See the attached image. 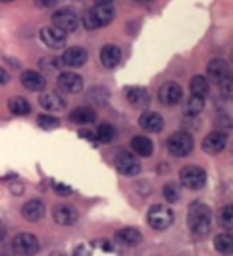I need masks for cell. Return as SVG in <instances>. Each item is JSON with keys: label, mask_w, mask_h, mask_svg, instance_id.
Listing matches in <instances>:
<instances>
[{"label": "cell", "mask_w": 233, "mask_h": 256, "mask_svg": "<svg viewBox=\"0 0 233 256\" xmlns=\"http://www.w3.org/2000/svg\"><path fill=\"white\" fill-rule=\"evenodd\" d=\"M187 222L190 230L197 236H205L211 228V210L203 202H194L189 208Z\"/></svg>", "instance_id": "1"}, {"label": "cell", "mask_w": 233, "mask_h": 256, "mask_svg": "<svg viewBox=\"0 0 233 256\" xmlns=\"http://www.w3.org/2000/svg\"><path fill=\"white\" fill-rule=\"evenodd\" d=\"M115 18V10L110 4H96L83 14V26L88 30H96L110 24Z\"/></svg>", "instance_id": "2"}, {"label": "cell", "mask_w": 233, "mask_h": 256, "mask_svg": "<svg viewBox=\"0 0 233 256\" xmlns=\"http://www.w3.org/2000/svg\"><path fill=\"white\" fill-rule=\"evenodd\" d=\"M147 222L152 229L165 230L174 222V213L166 205H154L147 213Z\"/></svg>", "instance_id": "3"}, {"label": "cell", "mask_w": 233, "mask_h": 256, "mask_svg": "<svg viewBox=\"0 0 233 256\" xmlns=\"http://www.w3.org/2000/svg\"><path fill=\"white\" fill-rule=\"evenodd\" d=\"M179 180L184 188H187L190 190H198L205 188V184H206V172L202 166L189 165V166H184L181 170Z\"/></svg>", "instance_id": "4"}, {"label": "cell", "mask_w": 233, "mask_h": 256, "mask_svg": "<svg viewBox=\"0 0 233 256\" xmlns=\"http://www.w3.org/2000/svg\"><path fill=\"white\" fill-rule=\"evenodd\" d=\"M194 149V138L186 132H178L168 138V150L174 157H186Z\"/></svg>", "instance_id": "5"}, {"label": "cell", "mask_w": 233, "mask_h": 256, "mask_svg": "<svg viewBox=\"0 0 233 256\" xmlns=\"http://www.w3.org/2000/svg\"><path fill=\"white\" fill-rule=\"evenodd\" d=\"M51 21L54 24V28L62 30L64 34L74 32L78 28V24H80V20H78L77 13L69 10V8H62V10L54 12V14L51 16Z\"/></svg>", "instance_id": "6"}, {"label": "cell", "mask_w": 233, "mask_h": 256, "mask_svg": "<svg viewBox=\"0 0 233 256\" xmlns=\"http://www.w3.org/2000/svg\"><path fill=\"white\" fill-rule=\"evenodd\" d=\"M38 240L35 236L21 232L13 238V250L18 256H34L38 252Z\"/></svg>", "instance_id": "7"}, {"label": "cell", "mask_w": 233, "mask_h": 256, "mask_svg": "<svg viewBox=\"0 0 233 256\" xmlns=\"http://www.w3.org/2000/svg\"><path fill=\"white\" fill-rule=\"evenodd\" d=\"M115 168L118 170V173L125 176H136L141 172V164L133 154L122 150L115 158Z\"/></svg>", "instance_id": "8"}, {"label": "cell", "mask_w": 233, "mask_h": 256, "mask_svg": "<svg viewBox=\"0 0 233 256\" xmlns=\"http://www.w3.org/2000/svg\"><path fill=\"white\" fill-rule=\"evenodd\" d=\"M208 80H211L213 84H218L221 85L224 80L230 77V68L226 60H221V58H214L208 62Z\"/></svg>", "instance_id": "9"}, {"label": "cell", "mask_w": 233, "mask_h": 256, "mask_svg": "<svg viewBox=\"0 0 233 256\" xmlns=\"http://www.w3.org/2000/svg\"><path fill=\"white\" fill-rule=\"evenodd\" d=\"M58 86L64 93L77 94L83 90V78L75 72H61L58 76Z\"/></svg>", "instance_id": "10"}, {"label": "cell", "mask_w": 233, "mask_h": 256, "mask_svg": "<svg viewBox=\"0 0 233 256\" xmlns=\"http://www.w3.org/2000/svg\"><path fill=\"white\" fill-rule=\"evenodd\" d=\"M227 133L222 132V130H218V132H213L208 136H205L203 140V144L202 148L206 154H219L227 146Z\"/></svg>", "instance_id": "11"}, {"label": "cell", "mask_w": 233, "mask_h": 256, "mask_svg": "<svg viewBox=\"0 0 233 256\" xmlns=\"http://www.w3.org/2000/svg\"><path fill=\"white\" fill-rule=\"evenodd\" d=\"M182 86L176 82H166L160 86L158 90V100L162 101L165 106H174L182 100Z\"/></svg>", "instance_id": "12"}, {"label": "cell", "mask_w": 233, "mask_h": 256, "mask_svg": "<svg viewBox=\"0 0 233 256\" xmlns=\"http://www.w3.org/2000/svg\"><path fill=\"white\" fill-rule=\"evenodd\" d=\"M61 61L64 66L69 68H82L88 61V52L82 46H70L62 53Z\"/></svg>", "instance_id": "13"}, {"label": "cell", "mask_w": 233, "mask_h": 256, "mask_svg": "<svg viewBox=\"0 0 233 256\" xmlns=\"http://www.w3.org/2000/svg\"><path fill=\"white\" fill-rule=\"evenodd\" d=\"M40 40L53 50H59L66 45V34L56 28H43L40 30Z\"/></svg>", "instance_id": "14"}, {"label": "cell", "mask_w": 233, "mask_h": 256, "mask_svg": "<svg viewBox=\"0 0 233 256\" xmlns=\"http://www.w3.org/2000/svg\"><path fill=\"white\" fill-rule=\"evenodd\" d=\"M53 220L54 222H58L59 226H72L78 220V213L74 206L70 205H56L53 208Z\"/></svg>", "instance_id": "15"}, {"label": "cell", "mask_w": 233, "mask_h": 256, "mask_svg": "<svg viewBox=\"0 0 233 256\" xmlns=\"http://www.w3.org/2000/svg\"><path fill=\"white\" fill-rule=\"evenodd\" d=\"M21 214L22 218L26 221H30V222H37L43 218L45 214V205L42 200L38 198H32L29 202H26L21 208Z\"/></svg>", "instance_id": "16"}, {"label": "cell", "mask_w": 233, "mask_h": 256, "mask_svg": "<svg viewBox=\"0 0 233 256\" xmlns=\"http://www.w3.org/2000/svg\"><path fill=\"white\" fill-rule=\"evenodd\" d=\"M21 85L29 92H42L46 86V80L35 70H24L21 74Z\"/></svg>", "instance_id": "17"}, {"label": "cell", "mask_w": 233, "mask_h": 256, "mask_svg": "<svg viewBox=\"0 0 233 256\" xmlns=\"http://www.w3.org/2000/svg\"><path fill=\"white\" fill-rule=\"evenodd\" d=\"M139 125L142 130H146L149 133H160L163 130L165 122L163 117L157 114V112H144L139 117Z\"/></svg>", "instance_id": "18"}, {"label": "cell", "mask_w": 233, "mask_h": 256, "mask_svg": "<svg viewBox=\"0 0 233 256\" xmlns=\"http://www.w3.org/2000/svg\"><path fill=\"white\" fill-rule=\"evenodd\" d=\"M101 62L104 68L114 69L122 61V50L117 45H104L101 48Z\"/></svg>", "instance_id": "19"}, {"label": "cell", "mask_w": 233, "mask_h": 256, "mask_svg": "<svg viewBox=\"0 0 233 256\" xmlns=\"http://www.w3.org/2000/svg\"><path fill=\"white\" fill-rule=\"evenodd\" d=\"M115 238H117V242L122 245L136 246L138 244H141L142 236H141V232L134 228H123L115 232Z\"/></svg>", "instance_id": "20"}, {"label": "cell", "mask_w": 233, "mask_h": 256, "mask_svg": "<svg viewBox=\"0 0 233 256\" xmlns=\"http://www.w3.org/2000/svg\"><path fill=\"white\" fill-rule=\"evenodd\" d=\"M126 100L134 108H146L150 102V96H149L147 90H144V88L133 86V88H128Z\"/></svg>", "instance_id": "21"}, {"label": "cell", "mask_w": 233, "mask_h": 256, "mask_svg": "<svg viewBox=\"0 0 233 256\" xmlns=\"http://www.w3.org/2000/svg\"><path fill=\"white\" fill-rule=\"evenodd\" d=\"M38 104L50 112H59L66 106V102H64L61 96L54 93H42L38 96Z\"/></svg>", "instance_id": "22"}, {"label": "cell", "mask_w": 233, "mask_h": 256, "mask_svg": "<svg viewBox=\"0 0 233 256\" xmlns=\"http://www.w3.org/2000/svg\"><path fill=\"white\" fill-rule=\"evenodd\" d=\"M131 149L141 157H150L154 152V144L147 138V136H134L131 140Z\"/></svg>", "instance_id": "23"}, {"label": "cell", "mask_w": 233, "mask_h": 256, "mask_svg": "<svg viewBox=\"0 0 233 256\" xmlns=\"http://www.w3.org/2000/svg\"><path fill=\"white\" fill-rule=\"evenodd\" d=\"M70 122L78 125H86L96 120V112L91 108H77L69 114Z\"/></svg>", "instance_id": "24"}, {"label": "cell", "mask_w": 233, "mask_h": 256, "mask_svg": "<svg viewBox=\"0 0 233 256\" xmlns=\"http://www.w3.org/2000/svg\"><path fill=\"white\" fill-rule=\"evenodd\" d=\"M190 92L192 96H198V98H206L208 93H210V84H208V78L203 76H195L190 80Z\"/></svg>", "instance_id": "25"}, {"label": "cell", "mask_w": 233, "mask_h": 256, "mask_svg": "<svg viewBox=\"0 0 233 256\" xmlns=\"http://www.w3.org/2000/svg\"><path fill=\"white\" fill-rule=\"evenodd\" d=\"M8 109L13 116H27L30 112V104L21 96H14V98L8 100Z\"/></svg>", "instance_id": "26"}, {"label": "cell", "mask_w": 233, "mask_h": 256, "mask_svg": "<svg viewBox=\"0 0 233 256\" xmlns=\"http://www.w3.org/2000/svg\"><path fill=\"white\" fill-rule=\"evenodd\" d=\"M214 246L221 254L230 256L233 253V238L230 234H219L214 237Z\"/></svg>", "instance_id": "27"}, {"label": "cell", "mask_w": 233, "mask_h": 256, "mask_svg": "<svg viewBox=\"0 0 233 256\" xmlns=\"http://www.w3.org/2000/svg\"><path fill=\"white\" fill-rule=\"evenodd\" d=\"M115 134H117V132H115L114 125L101 124L98 130H96V140L101 141V142H110V141H114Z\"/></svg>", "instance_id": "28"}, {"label": "cell", "mask_w": 233, "mask_h": 256, "mask_svg": "<svg viewBox=\"0 0 233 256\" xmlns=\"http://www.w3.org/2000/svg\"><path fill=\"white\" fill-rule=\"evenodd\" d=\"M205 108V100L203 98H198V96H192V98L187 101V108H186V112L189 116H198L200 112L203 110Z\"/></svg>", "instance_id": "29"}, {"label": "cell", "mask_w": 233, "mask_h": 256, "mask_svg": "<svg viewBox=\"0 0 233 256\" xmlns=\"http://www.w3.org/2000/svg\"><path fill=\"white\" fill-rule=\"evenodd\" d=\"M219 222H221V226L226 229L233 228V206L232 205H226L219 212Z\"/></svg>", "instance_id": "30"}, {"label": "cell", "mask_w": 233, "mask_h": 256, "mask_svg": "<svg viewBox=\"0 0 233 256\" xmlns=\"http://www.w3.org/2000/svg\"><path fill=\"white\" fill-rule=\"evenodd\" d=\"M37 124L43 128V130H54L56 126H59V118L50 114H40L37 117Z\"/></svg>", "instance_id": "31"}, {"label": "cell", "mask_w": 233, "mask_h": 256, "mask_svg": "<svg viewBox=\"0 0 233 256\" xmlns=\"http://www.w3.org/2000/svg\"><path fill=\"white\" fill-rule=\"evenodd\" d=\"M163 196L170 204H176L181 198V190H179L178 186H176V184L170 182V184H166V186L163 188Z\"/></svg>", "instance_id": "32"}, {"label": "cell", "mask_w": 233, "mask_h": 256, "mask_svg": "<svg viewBox=\"0 0 233 256\" xmlns=\"http://www.w3.org/2000/svg\"><path fill=\"white\" fill-rule=\"evenodd\" d=\"M38 66L46 72H54V70L61 69L64 64H62L61 58H43L38 62Z\"/></svg>", "instance_id": "33"}, {"label": "cell", "mask_w": 233, "mask_h": 256, "mask_svg": "<svg viewBox=\"0 0 233 256\" xmlns=\"http://www.w3.org/2000/svg\"><path fill=\"white\" fill-rule=\"evenodd\" d=\"M221 93L226 100H230V96H232V80H230V77L226 78L221 84Z\"/></svg>", "instance_id": "34"}, {"label": "cell", "mask_w": 233, "mask_h": 256, "mask_svg": "<svg viewBox=\"0 0 233 256\" xmlns=\"http://www.w3.org/2000/svg\"><path fill=\"white\" fill-rule=\"evenodd\" d=\"M53 188H54V190L58 192L59 196H69V194H72V189L69 186H64V184L56 182V184H53Z\"/></svg>", "instance_id": "35"}, {"label": "cell", "mask_w": 233, "mask_h": 256, "mask_svg": "<svg viewBox=\"0 0 233 256\" xmlns=\"http://www.w3.org/2000/svg\"><path fill=\"white\" fill-rule=\"evenodd\" d=\"M58 4V0H35V5L38 8H51Z\"/></svg>", "instance_id": "36"}, {"label": "cell", "mask_w": 233, "mask_h": 256, "mask_svg": "<svg viewBox=\"0 0 233 256\" xmlns=\"http://www.w3.org/2000/svg\"><path fill=\"white\" fill-rule=\"evenodd\" d=\"M72 256H91V253H90V250H88L86 246L78 245L74 250V254H72Z\"/></svg>", "instance_id": "37"}, {"label": "cell", "mask_w": 233, "mask_h": 256, "mask_svg": "<svg viewBox=\"0 0 233 256\" xmlns=\"http://www.w3.org/2000/svg\"><path fill=\"white\" fill-rule=\"evenodd\" d=\"M8 82H10V74L0 66V85H6Z\"/></svg>", "instance_id": "38"}, {"label": "cell", "mask_w": 233, "mask_h": 256, "mask_svg": "<svg viewBox=\"0 0 233 256\" xmlns=\"http://www.w3.org/2000/svg\"><path fill=\"white\" fill-rule=\"evenodd\" d=\"M78 136H82V138H86L90 141H96V133L90 132V130H80Z\"/></svg>", "instance_id": "39"}, {"label": "cell", "mask_w": 233, "mask_h": 256, "mask_svg": "<svg viewBox=\"0 0 233 256\" xmlns=\"http://www.w3.org/2000/svg\"><path fill=\"white\" fill-rule=\"evenodd\" d=\"M6 237V228H5V224L0 221V242Z\"/></svg>", "instance_id": "40"}, {"label": "cell", "mask_w": 233, "mask_h": 256, "mask_svg": "<svg viewBox=\"0 0 233 256\" xmlns=\"http://www.w3.org/2000/svg\"><path fill=\"white\" fill-rule=\"evenodd\" d=\"M96 4H112V0H94Z\"/></svg>", "instance_id": "41"}, {"label": "cell", "mask_w": 233, "mask_h": 256, "mask_svg": "<svg viewBox=\"0 0 233 256\" xmlns=\"http://www.w3.org/2000/svg\"><path fill=\"white\" fill-rule=\"evenodd\" d=\"M138 2H142V4H147V2H152V0H138Z\"/></svg>", "instance_id": "42"}, {"label": "cell", "mask_w": 233, "mask_h": 256, "mask_svg": "<svg viewBox=\"0 0 233 256\" xmlns=\"http://www.w3.org/2000/svg\"><path fill=\"white\" fill-rule=\"evenodd\" d=\"M2 2H14V0H2Z\"/></svg>", "instance_id": "43"}]
</instances>
